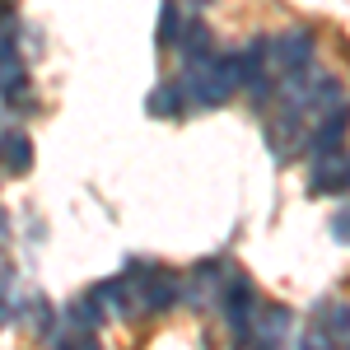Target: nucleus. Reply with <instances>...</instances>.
Masks as SVG:
<instances>
[{"label":"nucleus","mask_w":350,"mask_h":350,"mask_svg":"<svg viewBox=\"0 0 350 350\" xmlns=\"http://www.w3.org/2000/svg\"><path fill=\"white\" fill-rule=\"evenodd\" d=\"M178 84H183V94H187V108H224L243 89V52L191 61L187 75Z\"/></svg>","instance_id":"f257e3e1"},{"label":"nucleus","mask_w":350,"mask_h":350,"mask_svg":"<svg viewBox=\"0 0 350 350\" xmlns=\"http://www.w3.org/2000/svg\"><path fill=\"white\" fill-rule=\"evenodd\" d=\"M126 275H131L135 290H140V308H145V313H163V308H173V304L183 299V275H178V271L131 262V267H126Z\"/></svg>","instance_id":"f03ea898"},{"label":"nucleus","mask_w":350,"mask_h":350,"mask_svg":"<svg viewBox=\"0 0 350 350\" xmlns=\"http://www.w3.org/2000/svg\"><path fill=\"white\" fill-rule=\"evenodd\" d=\"M219 313H224V327L234 332V336H252V323H257V290H252V280L234 271L229 280H224V295H219Z\"/></svg>","instance_id":"7ed1b4c3"},{"label":"nucleus","mask_w":350,"mask_h":350,"mask_svg":"<svg viewBox=\"0 0 350 350\" xmlns=\"http://www.w3.org/2000/svg\"><path fill=\"white\" fill-rule=\"evenodd\" d=\"M313 61H318V38H313L308 28H285V33L275 38V70H280L285 80L308 75Z\"/></svg>","instance_id":"20e7f679"},{"label":"nucleus","mask_w":350,"mask_h":350,"mask_svg":"<svg viewBox=\"0 0 350 350\" xmlns=\"http://www.w3.org/2000/svg\"><path fill=\"white\" fill-rule=\"evenodd\" d=\"M336 191H350V150L318 154L308 173V196H336Z\"/></svg>","instance_id":"39448f33"},{"label":"nucleus","mask_w":350,"mask_h":350,"mask_svg":"<svg viewBox=\"0 0 350 350\" xmlns=\"http://www.w3.org/2000/svg\"><path fill=\"white\" fill-rule=\"evenodd\" d=\"M219 280H229L219 262H196V267L183 275V299H187L191 308H206L211 299L224 295V285H219Z\"/></svg>","instance_id":"423d86ee"},{"label":"nucleus","mask_w":350,"mask_h":350,"mask_svg":"<svg viewBox=\"0 0 350 350\" xmlns=\"http://www.w3.org/2000/svg\"><path fill=\"white\" fill-rule=\"evenodd\" d=\"M346 131H350V103L346 108H336V112H327V117H318V126L308 131V150H313V159L318 154H336L341 145H346Z\"/></svg>","instance_id":"0eeeda50"},{"label":"nucleus","mask_w":350,"mask_h":350,"mask_svg":"<svg viewBox=\"0 0 350 350\" xmlns=\"http://www.w3.org/2000/svg\"><path fill=\"white\" fill-rule=\"evenodd\" d=\"M285 336H290V308L267 304V308L257 313V323H252V341L262 350H285Z\"/></svg>","instance_id":"6e6552de"},{"label":"nucleus","mask_w":350,"mask_h":350,"mask_svg":"<svg viewBox=\"0 0 350 350\" xmlns=\"http://www.w3.org/2000/svg\"><path fill=\"white\" fill-rule=\"evenodd\" d=\"M28 163H33V145L19 126H5V173L10 178H24Z\"/></svg>","instance_id":"1a4fd4ad"},{"label":"nucleus","mask_w":350,"mask_h":350,"mask_svg":"<svg viewBox=\"0 0 350 350\" xmlns=\"http://www.w3.org/2000/svg\"><path fill=\"white\" fill-rule=\"evenodd\" d=\"M66 323L75 327V332H94V327L103 323V295H98V290H94V295H80L66 308Z\"/></svg>","instance_id":"9d476101"},{"label":"nucleus","mask_w":350,"mask_h":350,"mask_svg":"<svg viewBox=\"0 0 350 350\" xmlns=\"http://www.w3.org/2000/svg\"><path fill=\"white\" fill-rule=\"evenodd\" d=\"M178 56H183V66H191V61H206V56H211V33H206V24L187 19L183 38H178Z\"/></svg>","instance_id":"9b49d317"},{"label":"nucleus","mask_w":350,"mask_h":350,"mask_svg":"<svg viewBox=\"0 0 350 350\" xmlns=\"http://www.w3.org/2000/svg\"><path fill=\"white\" fill-rule=\"evenodd\" d=\"M183 108H187L183 84H159V89L150 94V103H145V112H150V117H183Z\"/></svg>","instance_id":"f8f14e48"},{"label":"nucleus","mask_w":350,"mask_h":350,"mask_svg":"<svg viewBox=\"0 0 350 350\" xmlns=\"http://www.w3.org/2000/svg\"><path fill=\"white\" fill-rule=\"evenodd\" d=\"M183 28H187V24L178 19V0H163V5H159V47H168V42L178 47Z\"/></svg>","instance_id":"ddd939ff"},{"label":"nucleus","mask_w":350,"mask_h":350,"mask_svg":"<svg viewBox=\"0 0 350 350\" xmlns=\"http://www.w3.org/2000/svg\"><path fill=\"white\" fill-rule=\"evenodd\" d=\"M327 332H332L336 350H350V304H332L327 308Z\"/></svg>","instance_id":"4468645a"},{"label":"nucleus","mask_w":350,"mask_h":350,"mask_svg":"<svg viewBox=\"0 0 350 350\" xmlns=\"http://www.w3.org/2000/svg\"><path fill=\"white\" fill-rule=\"evenodd\" d=\"M299 350H336V341H332L327 323H308V327H304V336H299Z\"/></svg>","instance_id":"2eb2a0df"},{"label":"nucleus","mask_w":350,"mask_h":350,"mask_svg":"<svg viewBox=\"0 0 350 350\" xmlns=\"http://www.w3.org/2000/svg\"><path fill=\"white\" fill-rule=\"evenodd\" d=\"M56 350H98V341H94V332H75V336L56 341Z\"/></svg>","instance_id":"dca6fc26"},{"label":"nucleus","mask_w":350,"mask_h":350,"mask_svg":"<svg viewBox=\"0 0 350 350\" xmlns=\"http://www.w3.org/2000/svg\"><path fill=\"white\" fill-rule=\"evenodd\" d=\"M332 239H336V243H350V206L332 215Z\"/></svg>","instance_id":"f3484780"},{"label":"nucleus","mask_w":350,"mask_h":350,"mask_svg":"<svg viewBox=\"0 0 350 350\" xmlns=\"http://www.w3.org/2000/svg\"><path fill=\"white\" fill-rule=\"evenodd\" d=\"M234 350H262V346H257L252 336H239V346H234Z\"/></svg>","instance_id":"a211bd4d"}]
</instances>
